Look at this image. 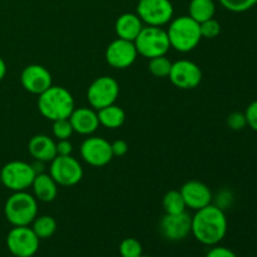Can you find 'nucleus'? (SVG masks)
<instances>
[{
    "label": "nucleus",
    "mask_w": 257,
    "mask_h": 257,
    "mask_svg": "<svg viewBox=\"0 0 257 257\" xmlns=\"http://www.w3.org/2000/svg\"><path fill=\"white\" fill-rule=\"evenodd\" d=\"M218 3L232 13L248 12L257 5V0H218Z\"/></svg>",
    "instance_id": "nucleus-27"
},
{
    "label": "nucleus",
    "mask_w": 257,
    "mask_h": 257,
    "mask_svg": "<svg viewBox=\"0 0 257 257\" xmlns=\"http://www.w3.org/2000/svg\"><path fill=\"white\" fill-rule=\"evenodd\" d=\"M57 142L49 136L37 135L30 138L28 143V151L35 161L52 162L57 157Z\"/></svg>",
    "instance_id": "nucleus-18"
},
{
    "label": "nucleus",
    "mask_w": 257,
    "mask_h": 257,
    "mask_svg": "<svg viewBox=\"0 0 257 257\" xmlns=\"http://www.w3.org/2000/svg\"><path fill=\"white\" fill-rule=\"evenodd\" d=\"M33 192L34 197L40 202H52L57 198L58 183L48 173H39L33 181Z\"/></svg>",
    "instance_id": "nucleus-20"
},
{
    "label": "nucleus",
    "mask_w": 257,
    "mask_h": 257,
    "mask_svg": "<svg viewBox=\"0 0 257 257\" xmlns=\"http://www.w3.org/2000/svg\"><path fill=\"white\" fill-rule=\"evenodd\" d=\"M97 114L99 124L105 128H109V130L122 127L125 122V112L119 105L110 104L97 110Z\"/></svg>",
    "instance_id": "nucleus-21"
},
{
    "label": "nucleus",
    "mask_w": 257,
    "mask_h": 257,
    "mask_svg": "<svg viewBox=\"0 0 257 257\" xmlns=\"http://www.w3.org/2000/svg\"><path fill=\"white\" fill-rule=\"evenodd\" d=\"M138 57L137 49L133 42L117 38L108 45L105 50V60L115 69L130 68Z\"/></svg>",
    "instance_id": "nucleus-13"
},
{
    "label": "nucleus",
    "mask_w": 257,
    "mask_h": 257,
    "mask_svg": "<svg viewBox=\"0 0 257 257\" xmlns=\"http://www.w3.org/2000/svg\"><path fill=\"white\" fill-rule=\"evenodd\" d=\"M216 4L213 0H191L188 5V17L198 24L215 18Z\"/></svg>",
    "instance_id": "nucleus-22"
},
{
    "label": "nucleus",
    "mask_w": 257,
    "mask_h": 257,
    "mask_svg": "<svg viewBox=\"0 0 257 257\" xmlns=\"http://www.w3.org/2000/svg\"><path fill=\"white\" fill-rule=\"evenodd\" d=\"M40 240L29 226H13L7 236V247L15 257H33L39 250Z\"/></svg>",
    "instance_id": "nucleus-7"
},
{
    "label": "nucleus",
    "mask_w": 257,
    "mask_h": 257,
    "mask_svg": "<svg viewBox=\"0 0 257 257\" xmlns=\"http://www.w3.org/2000/svg\"><path fill=\"white\" fill-rule=\"evenodd\" d=\"M227 228L228 222L223 208L211 203L196 211L192 217L191 233L202 245L215 246L225 238Z\"/></svg>",
    "instance_id": "nucleus-1"
},
{
    "label": "nucleus",
    "mask_w": 257,
    "mask_h": 257,
    "mask_svg": "<svg viewBox=\"0 0 257 257\" xmlns=\"http://www.w3.org/2000/svg\"><path fill=\"white\" fill-rule=\"evenodd\" d=\"M119 253L122 257H140L143 255L142 243L133 237L124 238L119 245Z\"/></svg>",
    "instance_id": "nucleus-26"
},
{
    "label": "nucleus",
    "mask_w": 257,
    "mask_h": 257,
    "mask_svg": "<svg viewBox=\"0 0 257 257\" xmlns=\"http://www.w3.org/2000/svg\"><path fill=\"white\" fill-rule=\"evenodd\" d=\"M57 156H70L73 152V145L69 140H58Z\"/></svg>",
    "instance_id": "nucleus-33"
},
{
    "label": "nucleus",
    "mask_w": 257,
    "mask_h": 257,
    "mask_svg": "<svg viewBox=\"0 0 257 257\" xmlns=\"http://www.w3.org/2000/svg\"><path fill=\"white\" fill-rule=\"evenodd\" d=\"M140 257H151V256H146V255H141Z\"/></svg>",
    "instance_id": "nucleus-36"
},
{
    "label": "nucleus",
    "mask_w": 257,
    "mask_h": 257,
    "mask_svg": "<svg viewBox=\"0 0 257 257\" xmlns=\"http://www.w3.org/2000/svg\"><path fill=\"white\" fill-rule=\"evenodd\" d=\"M192 217L187 212L170 215L165 213L160 222V231L168 241H182L191 233Z\"/></svg>",
    "instance_id": "nucleus-14"
},
{
    "label": "nucleus",
    "mask_w": 257,
    "mask_h": 257,
    "mask_svg": "<svg viewBox=\"0 0 257 257\" xmlns=\"http://www.w3.org/2000/svg\"><path fill=\"white\" fill-rule=\"evenodd\" d=\"M171 68H172V62L166 55L151 58L150 64H148V69H150L151 74L157 78L168 77L171 72Z\"/></svg>",
    "instance_id": "nucleus-25"
},
{
    "label": "nucleus",
    "mask_w": 257,
    "mask_h": 257,
    "mask_svg": "<svg viewBox=\"0 0 257 257\" xmlns=\"http://www.w3.org/2000/svg\"><path fill=\"white\" fill-rule=\"evenodd\" d=\"M20 82L27 92L39 95L52 87L53 78L45 67L39 64H30L23 69Z\"/></svg>",
    "instance_id": "nucleus-15"
},
{
    "label": "nucleus",
    "mask_w": 257,
    "mask_h": 257,
    "mask_svg": "<svg viewBox=\"0 0 257 257\" xmlns=\"http://www.w3.org/2000/svg\"><path fill=\"white\" fill-rule=\"evenodd\" d=\"M5 74H7V64H5L4 59L0 57V80L4 79Z\"/></svg>",
    "instance_id": "nucleus-35"
},
{
    "label": "nucleus",
    "mask_w": 257,
    "mask_h": 257,
    "mask_svg": "<svg viewBox=\"0 0 257 257\" xmlns=\"http://www.w3.org/2000/svg\"><path fill=\"white\" fill-rule=\"evenodd\" d=\"M200 32L202 39H213V38L218 37L221 33V24L212 18V19H208L206 22L201 23L200 24Z\"/></svg>",
    "instance_id": "nucleus-29"
},
{
    "label": "nucleus",
    "mask_w": 257,
    "mask_h": 257,
    "mask_svg": "<svg viewBox=\"0 0 257 257\" xmlns=\"http://www.w3.org/2000/svg\"><path fill=\"white\" fill-rule=\"evenodd\" d=\"M168 78L180 89H193L202 80V70L196 63L182 59L172 63Z\"/></svg>",
    "instance_id": "nucleus-12"
},
{
    "label": "nucleus",
    "mask_w": 257,
    "mask_h": 257,
    "mask_svg": "<svg viewBox=\"0 0 257 257\" xmlns=\"http://www.w3.org/2000/svg\"><path fill=\"white\" fill-rule=\"evenodd\" d=\"M7 220L13 226H29L38 216V200L25 191L14 192L4 206Z\"/></svg>",
    "instance_id": "nucleus-4"
},
{
    "label": "nucleus",
    "mask_w": 257,
    "mask_h": 257,
    "mask_svg": "<svg viewBox=\"0 0 257 257\" xmlns=\"http://www.w3.org/2000/svg\"><path fill=\"white\" fill-rule=\"evenodd\" d=\"M186 206L193 211L201 210L212 202V192L207 185L200 181H188L180 190Z\"/></svg>",
    "instance_id": "nucleus-16"
},
{
    "label": "nucleus",
    "mask_w": 257,
    "mask_h": 257,
    "mask_svg": "<svg viewBox=\"0 0 257 257\" xmlns=\"http://www.w3.org/2000/svg\"><path fill=\"white\" fill-rule=\"evenodd\" d=\"M74 108L72 93L59 85H52L38 98V109L40 114L52 122L69 118Z\"/></svg>",
    "instance_id": "nucleus-2"
},
{
    "label": "nucleus",
    "mask_w": 257,
    "mask_h": 257,
    "mask_svg": "<svg viewBox=\"0 0 257 257\" xmlns=\"http://www.w3.org/2000/svg\"><path fill=\"white\" fill-rule=\"evenodd\" d=\"M118 95H119V84L114 78L108 75H103L93 80L87 92L88 102L95 110L114 104Z\"/></svg>",
    "instance_id": "nucleus-9"
},
{
    "label": "nucleus",
    "mask_w": 257,
    "mask_h": 257,
    "mask_svg": "<svg viewBox=\"0 0 257 257\" xmlns=\"http://www.w3.org/2000/svg\"><path fill=\"white\" fill-rule=\"evenodd\" d=\"M167 35L171 48L180 53H188L197 48L202 40L200 24L188 15L175 18L168 23Z\"/></svg>",
    "instance_id": "nucleus-3"
},
{
    "label": "nucleus",
    "mask_w": 257,
    "mask_h": 257,
    "mask_svg": "<svg viewBox=\"0 0 257 257\" xmlns=\"http://www.w3.org/2000/svg\"><path fill=\"white\" fill-rule=\"evenodd\" d=\"M245 115L248 127L257 132V100H253L252 103L248 104V107L245 110Z\"/></svg>",
    "instance_id": "nucleus-31"
},
{
    "label": "nucleus",
    "mask_w": 257,
    "mask_h": 257,
    "mask_svg": "<svg viewBox=\"0 0 257 257\" xmlns=\"http://www.w3.org/2000/svg\"><path fill=\"white\" fill-rule=\"evenodd\" d=\"M35 176L32 165L23 161H12L0 171V181L13 192L27 191V188L32 187Z\"/></svg>",
    "instance_id": "nucleus-6"
},
{
    "label": "nucleus",
    "mask_w": 257,
    "mask_h": 257,
    "mask_svg": "<svg viewBox=\"0 0 257 257\" xmlns=\"http://www.w3.org/2000/svg\"><path fill=\"white\" fill-rule=\"evenodd\" d=\"M133 43L138 55L150 59L166 55L171 49L167 30L163 29L162 27H151V25L143 27Z\"/></svg>",
    "instance_id": "nucleus-5"
},
{
    "label": "nucleus",
    "mask_w": 257,
    "mask_h": 257,
    "mask_svg": "<svg viewBox=\"0 0 257 257\" xmlns=\"http://www.w3.org/2000/svg\"><path fill=\"white\" fill-rule=\"evenodd\" d=\"M162 206H163V210H165V212L170 213V215L182 213V212H185L186 208H187L182 195H181L180 191H177V190L168 191V192L163 196Z\"/></svg>",
    "instance_id": "nucleus-24"
},
{
    "label": "nucleus",
    "mask_w": 257,
    "mask_h": 257,
    "mask_svg": "<svg viewBox=\"0 0 257 257\" xmlns=\"http://www.w3.org/2000/svg\"><path fill=\"white\" fill-rule=\"evenodd\" d=\"M0 183H2V181H0Z\"/></svg>",
    "instance_id": "nucleus-37"
},
{
    "label": "nucleus",
    "mask_w": 257,
    "mask_h": 257,
    "mask_svg": "<svg viewBox=\"0 0 257 257\" xmlns=\"http://www.w3.org/2000/svg\"><path fill=\"white\" fill-rule=\"evenodd\" d=\"M114 28L118 38L135 42L141 30L143 29V22L135 13H124L118 18Z\"/></svg>",
    "instance_id": "nucleus-19"
},
{
    "label": "nucleus",
    "mask_w": 257,
    "mask_h": 257,
    "mask_svg": "<svg viewBox=\"0 0 257 257\" xmlns=\"http://www.w3.org/2000/svg\"><path fill=\"white\" fill-rule=\"evenodd\" d=\"M136 14L145 24L163 27L173 19L175 9L170 0H140Z\"/></svg>",
    "instance_id": "nucleus-8"
},
{
    "label": "nucleus",
    "mask_w": 257,
    "mask_h": 257,
    "mask_svg": "<svg viewBox=\"0 0 257 257\" xmlns=\"http://www.w3.org/2000/svg\"><path fill=\"white\" fill-rule=\"evenodd\" d=\"M32 230L39 237V240H45V238L52 237L58 228L55 218L47 215L39 216V217L37 216L35 220L32 222Z\"/></svg>",
    "instance_id": "nucleus-23"
},
{
    "label": "nucleus",
    "mask_w": 257,
    "mask_h": 257,
    "mask_svg": "<svg viewBox=\"0 0 257 257\" xmlns=\"http://www.w3.org/2000/svg\"><path fill=\"white\" fill-rule=\"evenodd\" d=\"M69 120L73 131L83 136L92 135L100 125L97 110L92 109V108H74V110L70 114Z\"/></svg>",
    "instance_id": "nucleus-17"
},
{
    "label": "nucleus",
    "mask_w": 257,
    "mask_h": 257,
    "mask_svg": "<svg viewBox=\"0 0 257 257\" xmlns=\"http://www.w3.org/2000/svg\"><path fill=\"white\" fill-rule=\"evenodd\" d=\"M112 145V152L113 156H117V157H123L125 153L128 152V143L123 140H117L114 141Z\"/></svg>",
    "instance_id": "nucleus-34"
},
{
    "label": "nucleus",
    "mask_w": 257,
    "mask_h": 257,
    "mask_svg": "<svg viewBox=\"0 0 257 257\" xmlns=\"http://www.w3.org/2000/svg\"><path fill=\"white\" fill-rule=\"evenodd\" d=\"M80 156L83 161L93 167H103L114 157L112 145L102 137H89L80 146Z\"/></svg>",
    "instance_id": "nucleus-11"
},
{
    "label": "nucleus",
    "mask_w": 257,
    "mask_h": 257,
    "mask_svg": "<svg viewBox=\"0 0 257 257\" xmlns=\"http://www.w3.org/2000/svg\"><path fill=\"white\" fill-rule=\"evenodd\" d=\"M49 175L58 186L70 187L80 182L83 178V168L77 158L70 156H57L50 162Z\"/></svg>",
    "instance_id": "nucleus-10"
},
{
    "label": "nucleus",
    "mask_w": 257,
    "mask_h": 257,
    "mask_svg": "<svg viewBox=\"0 0 257 257\" xmlns=\"http://www.w3.org/2000/svg\"><path fill=\"white\" fill-rule=\"evenodd\" d=\"M211 250L208 251L206 257H237L235 252L231 248L225 247V246H211Z\"/></svg>",
    "instance_id": "nucleus-32"
},
{
    "label": "nucleus",
    "mask_w": 257,
    "mask_h": 257,
    "mask_svg": "<svg viewBox=\"0 0 257 257\" xmlns=\"http://www.w3.org/2000/svg\"><path fill=\"white\" fill-rule=\"evenodd\" d=\"M73 127L70 124L69 118L64 119H58L53 122V136L57 140H69L73 135Z\"/></svg>",
    "instance_id": "nucleus-28"
},
{
    "label": "nucleus",
    "mask_w": 257,
    "mask_h": 257,
    "mask_svg": "<svg viewBox=\"0 0 257 257\" xmlns=\"http://www.w3.org/2000/svg\"><path fill=\"white\" fill-rule=\"evenodd\" d=\"M227 125L232 131H242L247 127V120H246L245 112H232L227 117Z\"/></svg>",
    "instance_id": "nucleus-30"
}]
</instances>
